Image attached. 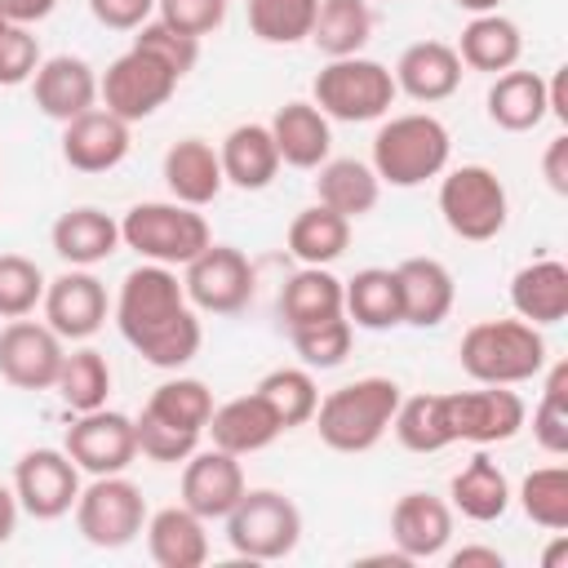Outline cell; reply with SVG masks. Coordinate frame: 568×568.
Instances as JSON below:
<instances>
[{
  "label": "cell",
  "instance_id": "6da1fadb",
  "mask_svg": "<svg viewBox=\"0 0 568 568\" xmlns=\"http://www.w3.org/2000/svg\"><path fill=\"white\" fill-rule=\"evenodd\" d=\"M115 324H120V337L155 368L191 364L204 342V328L186 302L178 271L160 262H142L120 280Z\"/></svg>",
  "mask_w": 568,
  "mask_h": 568
},
{
  "label": "cell",
  "instance_id": "7a4b0ae2",
  "mask_svg": "<svg viewBox=\"0 0 568 568\" xmlns=\"http://www.w3.org/2000/svg\"><path fill=\"white\" fill-rule=\"evenodd\" d=\"M457 359L479 386H519L546 368V337L528 320H479L462 333Z\"/></svg>",
  "mask_w": 568,
  "mask_h": 568
},
{
  "label": "cell",
  "instance_id": "3957f363",
  "mask_svg": "<svg viewBox=\"0 0 568 568\" xmlns=\"http://www.w3.org/2000/svg\"><path fill=\"white\" fill-rule=\"evenodd\" d=\"M399 382L395 377H359L337 390H328L315 404V430L333 453H368L390 430V417L399 408Z\"/></svg>",
  "mask_w": 568,
  "mask_h": 568
},
{
  "label": "cell",
  "instance_id": "277c9868",
  "mask_svg": "<svg viewBox=\"0 0 568 568\" xmlns=\"http://www.w3.org/2000/svg\"><path fill=\"white\" fill-rule=\"evenodd\" d=\"M453 138L430 111L390 115L373 138V173L390 186H422L448 169Z\"/></svg>",
  "mask_w": 568,
  "mask_h": 568
},
{
  "label": "cell",
  "instance_id": "5b68a950",
  "mask_svg": "<svg viewBox=\"0 0 568 568\" xmlns=\"http://www.w3.org/2000/svg\"><path fill=\"white\" fill-rule=\"evenodd\" d=\"M120 244L133 248L142 262L186 266L200 248L213 244V231H209L204 213H195L191 204H178V200H146V204H133V209L120 217Z\"/></svg>",
  "mask_w": 568,
  "mask_h": 568
},
{
  "label": "cell",
  "instance_id": "8992f818",
  "mask_svg": "<svg viewBox=\"0 0 568 568\" xmlns=\"http://www.w3.org/2000/svg\"><path fill=\"white\" fill-rule=\"evenodd\" d=\"M226 541L253 564L284 559L302 541V510L280 488H244V497L226 510Z\"/></svg>",
  "mask_w": 568,
  "mask_h": 568
},
{
  "label": "cell",
  "instance_id": "52a82bcc",
  "mask_svg": "<svg viewBox=\"0 0 568 568\" xmlns=\"http://www.w3.org/2000/svg\"><path fill=\"white\" fill-rule=\"evenodd\" d=\"M395 75L373 62V58H328V67H320L315 84H311V102L342 124H364V120H382L395 102Z\"/></svg>",
  "mask_w": 568,
  "mask_h": 568
},
{
  "label": "cell",
  "instance_id": "ba28073f",
  "mask_svg": "<svg viewBox=\"0 0 568 568\" xmlns=\"http://www.w3.org/2000/svg\"><path fill=\"white\" fill-rule=\"evenodd\" d=\"M439 213L457 240L484 244L506 231L510 200L501 178L488 164H462V169H448L439 182Z\"/></svg>",
  "mask_w": 568,
  "mask_h": 568
},
{
  "label": "cell",
  "instance_id": "9c48e42d",
  "mask_svg": "<svg viewBox=\"0 0 568 568\" xmlns=\"http://www.w3.org/2000/svg\"><path fill=\"white\" fill-rule=\"evenodd\" d=\"M146 528V497L133 479L120 475H93L89 488L75 497V532L98 550H120Z\"/></svg>",
  "mask_w": 568,
  "mask_h": 568
},
{
  "label": "cell",
  "instance_id": "30bf717a",
  "mask_svg": "<svg viewBox=\"0 0 568 568\" xmlns=\"http://www.w3.org/2000/svg\"><path fill=\"white\" fill-rule=\"evenodd\" d=\"M178 71L169 67V62H160L155 53H146V49H129V53H120L102 75H98V102L111 111V115H120L124 124H138V120H146V115H155L169 98H173V89H178Z\"/></svg>",
  "mask_w": 568,
  "mask_h": 568
},
{
  "label": "cell",
  "instance_id": "8fae6325",
  "mask_svg": "<svg viewBox=\"0 0 568 568\" xmlns=\"http://www.w3.org/2000/svg\"><path fill=\"white\" fill-rule=\"evenodd\" d=\"M182 288L204 315H240L253 302V266L235 244H209L182 266Z\"/></svg>",
  "mask_w": 568,
  "mask_h": 568
},
{
  "label": "cell",
  "instance_id": "7c38bea8",
  "mask_svg": "<svg viewBox=\"0 0 568 568\" xmlns=\"http://www.w3.org/2000/svg\"><path fill=\"white\" fill-rule=\"evenodd\" d=\"M444 422L453 444H506L524 430L528 408L510 386H479V390H453L444 395Z\"/></svg>",
  "mask_w": 568,
  "mask_h": 568
},
{
  "label": "cell",
  "instance_id": "4fadbf2b",
  "mask_svg": "<svg viewBox=\"0 0 568 568\" xmlns=\"http://www.w3.org/2000/svg\"><path fill=\"white\" fill-rule=\"evenodd\" d=\"M13 497L31 519H62L80 497V466L67 448H31L13 466Z\"/></svg>",
  "mask_w": 568,
  "mask_h": 568
},
{
  "label": "cell",
  "instance_id": "5bb4252c",
  "mask_svg": "<svg viewBox=\"0 0 568 568\" xmlns=\"http://www.w3.org/2000/svg\"><path fill=\"white\" fill-rule=\"evenodd\" d=\"M67 457L89 470V475H120L133 457H138V435H133V417L115 413V408H89L67 426L62 439Z\"/></svg>",
  "mask_w": 568,
  "mask_h": 568
},
{
  "label": "cell",
  "instance_id": "9a60e30c",
  "mask_svg": "<svg viewBox=\"0 0 568 568\" xmlns=\"http://www.w3.org/2000/svg\"><path fill=\"white\" fill-rule=\"evenodd\" d=\"M62 355V337L44 320L22 315L0 328V377L18 390H53Z\"/></svg>",
  "mask_w": 568,
  "mask_h": 568
},
{
  "label": "cell",
  "instance_id": "2e32d148",
  "mask_svg": "<svg viewBox=\"0 0 568 568\" xmlns=\"http://www.w3.org/2000/svg\"><path fill=\"white\" fill-rule=\"evenodd\" d=\"M44 324L62 342H84L106 324V288L89 266H71L44 284Z\"/></svg>",
  "mask_w": 568,
  "mask_h": 568
},
{
  "label": "cell",
  "instance_id": "e0dca14e",
  "mask_svg": "<svg viewBox=\"0 0 568 568\" xmlns=\"http://www.w3.org/2000/svg\"><path fill=\"white\" fill-rule=\"evenodd\" d=\"M244 466L235 453H222V448H204V453H191L186 466H182V506L195 510L204 524L209 519H226V510L244 497Z\"/></svg>",
  "mask_w": 568,
  "mask_h": 568
},
{
  "label": "cell",
  "instance_id": "ac0fdd59",
  "mask_svg": "<svg viewBox=\"0 0 568 568\" xmlns=\"http://www.w3.org/2000/svg\"><path fill=\"white\" fill-rule=\"evenodd\" d=\"M31 98L49 120L67 124V120L84 115L89 106H98V71L75 53L44 58L31 75Z\"/></svg>",
  "mask_w": 568,
  "mask_h": 568
},
{
  "label": "cell",
  "instance_id": "d6986e66",
  "mask_svg": "<svg viewBox=\"0 0 568 568\" xmlns=\"http://www.w3.org/2000/svg\"><path fill=\"white\" fill-rule=\"evenodd\" d=\"M390 541L408 564L444 555L453 541V506L435 493H404L390 506Z\"/></svg>",
  "mask_w": 568,
  "mask_h": 568
},
{
  "label": "cell",
  "instance_id": "ffe728a7",
  "mask_svg": "<svg viewBox=\"0 0 568 568\" xmlns=\"http://www.w3.org/2000/svg\"><path fill=\"white\" fill-rule=\"evenodd\" d=\"M129 155V124L106 106H89L84 115L62 124V160L75 173H106Z\"/></svg>",
  "mask_w": 568,
  "mask_h": 568
},
{
  "label": "cell",
  "instance_id": "44dd1931",
  "mask_svg": "<svg viewBox=\"0 0 568 568\" xmlns=\"http://www.w3.org/2000/svg\"><path fill=\"white\" fill-rule=\"evenodd\" d=\"M204 430H209L213 448L235 453V457L262 453V448H271V444L284 435V426L275 422V413L266 408V399H262L257 390L217 404V408L209 413V426H204Z\"/></svg>",
  "mask_w": 568,
  "mask_h": 568
},
{
  "label": "cell",
  "instance_id": "7402d4cb",
  "mask_svg": "<svg viewBox=\"0 0 568 568\" xmlns=\"http://www.w3.org/2000/svg\"><path fill=\"white\" fill-rule=\"evenodd\" d=\"M390 75H395V89L399 93H408L413 102H426L430 106V102H444V98L457 93V84H462V58L444 40H417V44H408L399 53V62H395Z\"/></svg>",
  "mask_w": 568,
  "mask_h": 568
},
{
  "label": "cell",
  "instance_id": "603a6c76",
  "mask_svg": "<svg viewBox=\"0 0 568 568\" xmlns=\"http://www.w3.org/2000/svg\"><path fill=\"white\" fill-rule=\"evenodd\" d=\"M395 280H399L404 324H413V328H435V324L448 320L453 297H457V284H453V271H448L439 257H404V262L395 266Z\"/></svg>",
  "mask_w": 568,
  "mask_h": 568
},
{
  "label": "cell",
  "instance_id": "cb8c5ba5",
  "mask_svg": "<svg viewBox=\"0 0 568 568\" xmlns=\"http://www.w3.org/2000/svg\"><path fill=\"white\" fill-rule=\"evenodd\" d=\"M164 186L178 204H191V209H204L222 195L226 178H222V160H217V146L204 142V138H182L164 151Z\"/></svg>",
  "mask_w": 568,
  "mask_h": 568
},
{
  "label": "cell",
  "instance_id": "d4e9b609",
  "mask_svg": "<svg viewBox=\"0 0 568 568\" xmlns=\"http://www.w3.org/2000/svg\"><path fill=\"white\" fill-rule=\"evenodd\" d=\"M271 138H275V151H280V164H293V169H320L328 160V146H333V129H328V115L315 106V102H284L275 115H271Z\"/></svg>",
  "mask_w": 568,
  "mask_h": 568
},
{
  "label": "cell",
  "instance_id": "484cf974",
  "mask_svg": "<svg viewBox=\"0 0 568 568\" xmlns=\"http://www.w3.org/2000/svg\"><path fill=\"white\" fill-rule=\"evenodd\" d=\"M510 306L519 320H528L537 328L568 320V266L559 257L519 266L510 280Z\"/></svg>",
  "mask_w": 568,
  "mask_h": 568
},
{
  "label": "cell",
  "instance_id": "4316f807",
  "mask_svg": "<svg viewBox=\"0 0 568 568\" xmlns=\"http://www.w3.org/2000/svg\"><path fill=\"white\" fill-rule=\"evenodd\" d=\"M342 315L355 328L368 333H386L404 324V306H399V280L386 266H364L351 280H342Z\"/></svg>",
  "mask_w": 568,
  "mask_h": 568
},
{
  "label": "cell",
  "instance_id": "83f0119b",
  "mask_svg": "<svg viewBox=\"0 0 568 568\" xmlns=\"http://www.w3.org/2000/svg\"><path fill=\"white\" fill-rule=\"evenodd\" d=\"M142 532H146V550H151V559L160 568H200L209 559L204 519L195 510H186L182 501L146 515V528Z\"/></svg>",
  "mask_w": 568,
  "mask_h": 568
},
{
  "label": "cell",
  "instance_id": "f1b7e54d",
  "mask_svg": "<svg viewBox=\"0 0 568 568\" xmlns=\"http://www.w3.org/2000/svg\"><path fill=\"white\" fill-rule=\"evenodd\" d=\"M49 240H53V253L67 266H98L120 248V222L111 213L84 204V209H67L53 222Z\"/></svg>",
  "mask_w": 568,
  "mask_h": 568
},
{
  "label": "cell",
  "instance_id": "f546056e",
  "mask_svg": "<svg viewBox=\"0 0 568 568\" xmlns=\"http://www.w3.org/2000/svg\"><path fill=\"white\" fill-rule=\"evenodd\" d=\"M217 160H222V178L240 191H262L280 173V151L266 124H235L222 138Z\"/></svg>",
  "mask_w": 568,
  "mask_h": 568
},
{
  "label": "cell",
  "instance_id": "4dcf8cb0",
  "mask_svg": "<svg viewBox=\"0 0 568 568\" xmlns=\"http://www.w3.org/2000/svg\"><path fill=\"white\" fill-rule=\"evenodd\" d=\"M462 67L470 71H488V75H501L510 67H519V53H524V36L519 27L506 18V13H475L466 27H462V40L453 44Z\"/></svg>",
  "mask_w": 568,
  "mask_h": 568
},
{
  "label": "cell",
  "instance_id": "1f68e13d",
  "mask_svg": "<svg viewBox=\"0 0 568 568\" xmlns=\"http://www.w3.org/2000/svg\"><path fill=\"white\" fill-rule=\"evenodd\" d=\"M448 497H453V510H462L466 519L475 524H493L510 510V479L506 470L488 457V453H475L448 484Z\"/></svg>",
  "mask_w": 568,
  "mask_h": 568
},
{
  "label": "cell",
  "instance_id": "d6a6232c",
  "mask_svg": "<svg viewBox=\"0 0 568 568\" xmlns=\"http://www.w3.org/2000/svg\"><path fill=\"white\" fill-rule=\"evenodd\" d=\"M550 115L546 80L537 71H501L488 89V120L506 133H528Z\"/></svg>",
  "mask_w": 568,
  "mask_h": 568
},
{
  "label": "cell",
  "instance_id": "836d02e7",
  "mask_svg": "<svg viewBox=\"0 0 568 568\" xmlns=\"http://www.w3.org/2000/svg\"><path fill=\"white\" fill-rule=\"evenodd\" d=\"M315 195L320 204H328L333 213L342 217H364L377 209V195H382V182L373 173V164L355 160V155H342V160H324L320 164V178H315Z\"/></svg>",
  "mask_w": 568,
  "mask_h": 568
},
{
  "label": "cell",
  "instance_id": "e575fe53",
  "mask_svg": "<svg viewBox=\"0 0 568 568\" xmlns=\"http://www.w3.org/2000/svg\"><path fill=\"white\" fill-rule=\"evenodd\" d=\"M342 315V280L328 266H302L284 280L280 288V320L284 328H302V324H320Z\"/></svg>",
  "mask_w": 568,
  "mask_h": 568
},
{
  "label": "cell",
  "instance_id": "d590c367",
  "mask_svg": "<svg viewBox=\"0 0 568 568\" xmlns=\"http://www.w3.org/2000/svg\"><path fill=\"white\" fill-rule=\"evenodd\" d=\"M351 244V217L333 213L328 204H311L288 222V253L302 266H328Z\"/></svg>",
  "mask_w": 568,
  "mask_h": 568
},
{
  "label": "cell",
  "instance_id": "8d00e7d4",
  "mask_svg": "<svg viewBox=\"0 0 568 568\" xmlns=\"http://www.w3.org/2000/svg\"><path fill=\"white\" fill-rule=\"evenodd\" d=\"M373 40V9L368 0H320L311 44L324 58H355Z\"/></svg>",
  "mask_w": 568,
  "mask_h": 568
},
{
  "label": "cell",
  "instance_id": "74e56055",
  "mask_svg": "<svg viewBox=\"0 0 568 568\" xmlns=\"http://www.w3.org/2000/svg\"><path fill=\"white\" fill-rule=\"evenodd\" d=\"M58 399L71 408V413H89V408H102L106 395H111V364L102 351L93 346H80L71 355H62V368H58V382H53Z\"/></svg>",
  "mask_w": 568,
  "mask_h": 568
},
{
  "label": "cell",
  "instance_id": "f35d334b",
  "mask_svg": "<svg viewBox=\"0 0 568 568\" xmlns=\"http://www.w3.org/2000/svg\"><path fill=\"white\" fill-rule=\"evenodd\" d=\"M142 413L155 417V422H169L178 430L204 435L209 413H213V390L204 382H195V377H169V382H160L151 390V399H146Z\"/></svg>",
  "mask_w": 568,
  "mask_h": 568
},
{
  "label": "cell",
  "instance_id": "ab89813d",
  "mask_svg": "<svg viewBox=\"0 0 568 568\" xmlns=\"http://www.w3.org/2000/svg\"><path fill=\"white\" fill-rule=\"evenodd\" d=\"M253 390L266 399V408L275 413V422L284 430L306 426L315 417V404H320V390H315L311 368H271Z\"/></svg>",
  "mask_w": 568,
  "mask_h": 568
},
{
  "label": "cell",
  "instance_id": "60d3db41",
  "mask_svg": "<svg viewBox=\"0 0 568 568\" xmlns=\"http://www.w3.org/2000/svg\"><path fill=\"white\" fill-rule=\"evenodd\" d=\"M390 430L408 453L448 448L453 435H448V422H444V395H408V399H399V408L390 417Z\"/></svg>",
  "mask_w": 568,
  "mask_h": 568
},
{
  "label": "cell",
  "instance_id": "b9f144b4",
  "mask_svg": "<svg viewBox=\"0 0 568 568\" xmlns=\"http://www.w3.org/2000/svg\"><path fill=\"white\" fill-rule=\"evenodd\" d=\"M248 4V31L262 44H297L311 40L320 0H244Z\"/></svg>",
  "mask_w": 568,
  "mask_h": 568
},
{
  "label": "cell",
  "instance_id": "7bdbcfd3",
  "mask_svg": "<svg viewBox=\"0 0 568 568\" xmlns=\"http://www.w3.org/2000/svg\"><path fill=\"white\" fill-rule=\"evenodd\" d=\"M519 506L537 528H568V466H537L519 484Z\"/></svg>",
  "mask_w": 568,
  "mask_h": 568
},
{
  "label": "cell",
  "instance_id": "ee69618b",
  "mask_svg": "<svg viewBox=\"0 0 568 568\" xmlns=\"http://www.w3.org/2000/svg\"><path fill=\"white\" fill-rule=\"evenodd\" d=\"M288 342L302 359V368H337L346 355H351V342H355V324L346 315H333V320H320V324H302V328H288Z\"/></svg>",
  "mask_w": 568,
  "mask_h": 568
},
{
  "label": "cell",
  "instance_id": "f6af8a7d",
  "mask_svg": "<svg viewBox=\"0 0 568 568\" xmlns=\"http://www.w3.org/2000/svg\"><path fill=\"white\" fill-rule=\"evenodd\" d=\"M44 271L22 253H0V320H22L44 302Z\"/></svg>",
  "mask_w": 568,
  "mask_h": 568
},
{
  "label": "cell",
  "instance_id": "bcb514c9",
  "mask_svg": "<svg viewBox=\"0 0 568 568\" xmlns=\"http://www.w3.org/2000/svg\"><path fill=\"white\" fill-rule=\"evenodd\" d=\"M532 439L555 457L568 453V364H555L546 377V390L532 408Z\"/></svg>",
  "mask_w": 568,
  "mask_h": 568
},
{
  "label": "cell",
  "instance_id": "7dc6e473",
  "mask_svg": "<svg viewBox=\"0 0 568 568\" xmlns=\"http://www.w3.org/2000/svg\"><path fill=\"white\" fill-rule=\"evenodd\" d=\"M133 44L146 49V53H155L160 62H169L178 75H191L195 62H200V40H195V36H182V31H173V27H164L160 18H146V22L138 27Z\"/></svg>",
  "mask_w": 568,
  "mask_h": 568
},
{
  "label": "cell",
  "instance_id": "c3c4849f",
  "mask_svg": "<svg viewBox=\"0 0 568 568\" xmlns=\"http://www.w3.org/2000/svg\"><path fill=\"white\" fill-rule=\"evenodd\" d=\"M133 435H138V453L151 457V462H186L200 444L195 430H178L169 422H155V417H133Z\"/></svg>",
  "mask_w": 568,
  "mask_h": 568
},
{
  "label": "cell",
  "instance_id": "681fc988",
  "mask_svg": "<svg viewBox=\"0 0 568 568\" xmlns=\"http://www.w3.org/2000/svg\"><path fill=\"white\" fill-rule=\"evenodd\" d=\"M40 40L31 36V27H18L9 22L0 31V89H13V84H27L40 67Z\"/></svg>",
  "mask_w": 568,
  "mask_h": 568
},
{
  "label": "cell",
  "instance_id": "f907efd6",
  "mask_svg": "<svg viewBox=\"0 0 568 568\" xmlns=\"http://www.w3.org/2000/svg\"><path fill=\"white\" fill-rule=\"evenodd\" d=\"M155 18L182 36H209L226 22V0H155Z\"/></svg>",
  "mask_w": 568,
  "mask_h": 568
},
{
  "label": "cell",
  "instance_id": "816d5d0a",
  "mask_svg": "<svg viewBox=\"0 0 568 568\" xmlns=\"http://www.w3.org/2000/svg\"><path fill=\"white\" fill-rule=\"evenodd\" d=\"M89 9H93V18H98L102 27H111V31H138V27L151 18L155 0H89Z\"/></svg>",
  "mask_w": 568,
  "mask_h": 568
},
{
  "label": "cell",
  "instance_id": "f5cc1de1",
  "mask_svg": "<svg viewBox=\"0 0 568 568\" xmlns=\"http://www.w3.org/2000/svg\"><path fill=\"white\" fill-rule=\"evenodd\" d=\"M541 173H546V186H550L555 195H568V133H555V138L546 142Z\"/></svg>",
  "mask_w": 568,
  "mask_h": 568
},
{
  "label": "cell",
  "instance_id": "db71d44e",
  "mask_svg": "<svg viewBox=\"0 0 568 568\" xmlns=\"http://www.w3.org/2000/svg\"><path fill=\"white\" fill-rule=\"evenodd\" d=\"M53 9H58V0H0V13L18 27H31V22L49 18Z\"/></svg>",
  "mask_w": 568,
  "mask_h": 568
},
{
  "label": "cell",
  "instance_id": "11a10c76",
  "mask_svg": "<svg viewBox=\"0 0 568 568\" xmlns=\"http://www.w3.org/2000/svg\"><path fill=\"white\" fill-rule=\"evenodd\" d=\"M448 564H453V568H470V564L501 568V564H506V555H501L497 546H462V550H453V555H448Z\"/></svg>",
  "mask_w": 568,
  "mask_h": 568
},
{
  "label": "cell",
  "instance_id": "9f6ffc18",
  "mask_svg": "<svg viewBox=\"0 0 568 568\" xmlns=\"http://www.w3.org/2000/svg\"><path fill=\"white\" fill-rule=\"evenodd\" d=\"M18 510H22V506H18L13 488H4V484H0V546L13 537V528H18Z\"/></svg>",
  "mask_w": 568,
  "mask_h": 568
},
{
  "label": "cell",
  "instance_id": "6f0895ef",
  "mask_svg": "<svg viewBox=\"0 0 568 568\" xmlns=\"http://www.w3.org/2000/svg\"><path fill=\"white\" fill-rule=\"evenodd\" d=\"M457 9H466V13H493L501 0H453Z\"/></svg>",
  "mask_w": 568,
  "mask_h": 568
},
{
  "label": "cell",
  "instance_id": "680465c9",
  "mask_svg": "<svg viewBox=\"0 0 568 568\" xmlns=\"http://www.w3.org/2000/svg\"><path fill=\"white\" fill-rule=\"evenodd\" d=\"M564 550H568V541H564V532H559V541H555V546L546 550V568H555V564L564 559Z\"/></svg>",
  "mask_w": 568,
  "mask_h": 568
},
{
  "label": "cell",
  "instance_id": "91938a15",
  "mask_svg": "<svg viewBox=\"0 0 568 568\" xmlns=\"http://www.w3.org/2000/svg\"><path fill=\"white\" fill-rule=\"evenodd\" d=\"M4 27H9V18H4V13H0V31H4Z\"/></svg>",
  "mask_w": 568,
  "mask_h": 568
}]
</instances>
